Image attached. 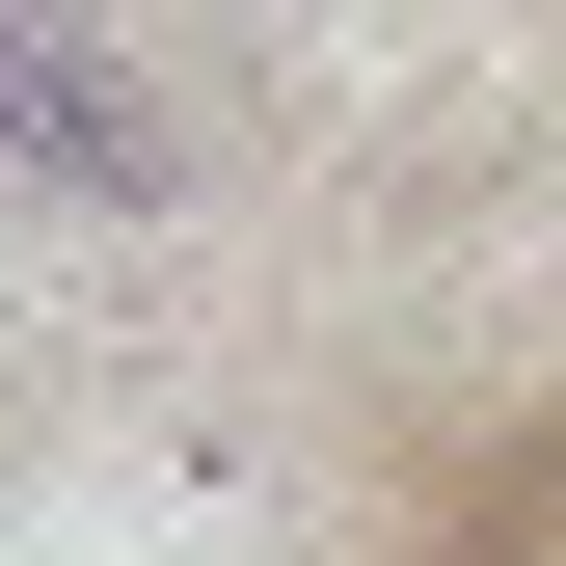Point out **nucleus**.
<instances>
[{
  "instance_id": "obj_1",
  "label": "nucleus",
  "mask_w": 566,
  "mask_h": 566,
  "mask_svg": "<svg viewBox=\"0 0 566 566\" xmlns=\"http://www.w3.org/2000/svg\"><path fill=\"white\" fill-rule=\"evenodd\" d=\"M0 163H28L54 217H163V189H189V135L108 54V0H0Z\"/></svg>"
}]
</instances>
